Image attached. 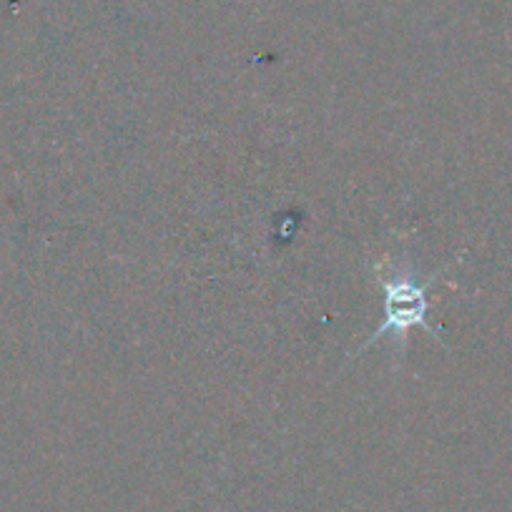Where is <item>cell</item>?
<instances>
[{"instance_id":"1","label":"cell","mask_w":512,"mask_h":512,"mask_svg":"<svg viewBox=\"0 0 512 512\" xmlns=\"http://www.w3.org/2000/svg\"><path fill=\"white\" fill-rule=\"evenodd\" d=\"M440 274L430 279H420L417 269L412 264H400L392 262L387 269H379L377 284L382 289V309H384V322L382 327L374 329L372 337L362 344V347L354 352V357H362L369 347L384 339L387 334H395V347L397 357H402L407 349V339H410V329L420 327L430 334L435 342L442 344L440 332L435 327H430L427 322V314H430L432 299L430 289L435 287ZM352 357V359H354Z\"/></svg>"}]
</instances>
